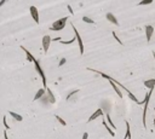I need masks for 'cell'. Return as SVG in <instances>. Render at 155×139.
<instances>
[{"label":"cell","instance_id":"1","mask_svg":"<svg viewBox=\"0 0 155 139\" xmlns=\"http://www.w3.org/2000/svg\"><path fill=\"white\" fill-rule=\"evenodd\" d=\"M68 21V17H62V18L57 19L56 22H53V24L50 27V30H53V32H59L65 27V23Z\"/></svg>","mask_w":155,"mask_h":139},{"label":"cell","instance_id":"2","mask_svg":"<svg viewBox=\"0 0 155 139\" xmlns=\"http://www.w3.org/2000/svg\"><path fill=\"white\" fill-rule=\"evenodd\" d=\"M33 63L35 65V69H37L38 74L40 75V77H41V80H43V83H44V87H46V76H45V73H44V70L41 69V67L39 64V62H38L37 59H34L33 61Z\"/></svg>","mask_w":155,"mask_h":139},{"label":"cell","instance_id":"3","mask_svg":"<svg viewBox=\"0 0 155 139\" xmlns=\"http://www.w3.org/2000/svg\"><path fill=\"white\" fill-rule=\"evenodd\" d=\"M72 27H73V30H74V34H75V40L78 41V44H79V50H80V53L84 55V44H82V39L80 36V34H79V32L76 30V28L73 26V23H72Z\"/></svg>","mask_w":155,"mask_h":139},{"label":"cell","instance_id":"4","mask_svg":"<svg viewBox=\"0 0 155 139\" xmlns=\"http://www.w3.org/2000/svg\"><path fill=\"white\" fill-rule=\"evenodd\" d=\"M29 12H30V16H32V18L34 19V22L39 24L40 23V19H39V11L35 6H30L29 7Z\"/></svg>","mask_w":155,"mask_h":139},{"label":"cell","instance_id":"5","mask_svg":"<svg viewBox=\"0 0 155 139\" xmlns=\"http://www.w3.org/2000/svg\"><path fill=\"white\" fill-rule=\"evenodd\" d=\"M51 41H52V39H51L50 35H44V36H43V50H44L45 53L49 51V47H50Z\"/></svg>","mask_w":155,"mask_h":139},{"label":"cell","instance_id":"6","mask_svg":"<svg viewBox=\"0 0 155 139\" xmlns=\"http://www.w3.org/2000/svg\"><path fill=\"white\" fill-rule=\"evenodd\" d=\"M153 33H154V27L146 26V36H147V41H148V42H150L152 36H153Z\"/></svg>","mask_w":155,"mask_h":139},{"label":"cell","instance_id":"7","mask_svg":"<svg viewBox=\"0 0 155 139\" xmlns=\"http://www.w3.org/2000/svg\"><path fill=\"white\" fill-rule=\"evenodd\" d=\"M105 17H107V19L109 21L110 23H113V24H115V26H118L119 24V21L116 19V17H115L111 12H108V13L105 15Z\"/></svg>","mask_w":155,"mask_h":139},{"label":"cell","instance_id":"8","mask_svg":"<svg viewBox=\"0 0 155 139\" xmlns=\"http://www.w3.org/2000/svg\"><path fill=\"white\" fill-rule=\"evenodd\" d=\"M103 114H104V112H103V110H102V109H98V110H96V111H95V112H93V114L91 115V116L89 117V122H91L92 120H96L97 117L102 116Z\"/></svg>","mask_w":155,"mask_h":139},{"label":"cell","instance_id":"9","mask_svg":"<svg viewBox=\"0 0 155 139\" xmlns=\"http://www.w3.org/2000/svg\"><path fill=\"white\" fill-rule=\"evenodd\" d=\"M144 86H146L147 88H154L155 87V79H152V80H147L144 81Z\"/></svg>","mask_w":155,"mask_h":139},{"label":"cell","instance_id":"10","mask_svg":"<svg viewBox=\"0 0 155 139\" xmlns=\"http://www.w3.org/2000/svg\"><path fill=\"white\" fill-rule=\"evenodd\" d=\"M109 81H110V85H111V87H113V88H114V91L116 92V94H118L119 97H121V98H122V93H121V91L119 90L118 85H116V83L114 82V81H111V80H109Z\"/></svg>","mask_w":155,"mask_h":139},{"label":"cell","instance_id":"11","mask_svg":"<svg viewBox=\"0 0 155 139\" xmlns=\"http://www.w3.org/2000/svg\"><path fill=\"white\" fill-rule=\"evenodd\" d=\"M45 92H46V90H45V87L44 88H40L39 91L37 92V94L34 96V101H38V99H40L44 94H45Z\"/></svg>","mask_w":155,"mask_h":139},{"label":"cell","instance_id":"12","mask_svg":"<svg viewBox=\"0 0 155 139\" xmlns=\"http://www.w3.org/2000/svg\"><path fill=\"white\" fill-rule=\"evenodd\" d=\"M9 114L15 119L16 121H18V122H21V121L23 120V117L19 115V114H17V112H15V111H9Z\"/></svg>","mask_w":155,"mask_h":139},{"label":"cell","instance_id":"13","mask_svg":"<svg viewBox=\"0 0 155 139\" xmlns=\"http://www.w3.org/2000/svg\"><path fill=\"white\" fill-rule=\"evenodd\" d=\"M19 47H21V48H22V50L24 51V53L27 55V58H28V61H29V62H33V61L35 59V58H34V57L32 56V53H30V52L28 51L27 48H24V46H19Z\"/></svg>","mask_w":155,"mask_h":139},{"label":"cell","instance_id":"14","mask_svg":"<svg viewBox=\"0 0 155 139\" xmlns=\"http://www.w3.org/2000/svg\"><path fill=\"white\" fill-rule=\"evenodd\" d=\"M102 123H103V126L105 127V130H107L108 132H109V134H110V136H111V137H115V133H114V130H111V128H110V127H109V125L107 123V121H103Z\"/></svg>","mask_w":155,"mask_h":139},{"label":"cell","instance_id":"15","mask_svg":"<svg viewBox=\"0 0 155 139\" xmlns=\"http://www.w3.org/2000/svg\"><path fill=\"white\" fill-rule=\"evenodd\" d=\"M126 123V136H125V139H131V131H130V123L127 121L125 122Z\"/></svg>","mask_w":155,"mask_h":139},{"label":"cell","instance_id":"16","mask_svg":"<svg viewBox=\"0 0 155 139\" xmlns=\"http://www.w3.org/2000/svg\"><path fill=\"white\" fill-rule=\"evenodd\" d=\"M74 41H75V36L70 40H61V44L62 45H72V44H74Z\"/></svg>","mask_w":155,"mask_h":139},{"label":"cell","instance_id":"17","mask_svg":"<svg viewBox=\"0 0 155 139\" xmlns=\"http://www.w3.org/2000/svg\"><path fill=\"white\" fill-rule=\"evenodd\" d=\"M82 21H84L85 23H89V24H95V21L91 19L90 17H87V16H84V17H82Z\"/></svg>","mask_w":155,"mask_h":139},{"label":"cell","instance_id":"18","mask_svg":"<svg viewBox=\"0 0 155 139\" xmlns=\"http://www.w3.org/2000/svg\"><path fill=\"white\" fill-rule=\"evenodd\" d=\"M107 121H108V125L111 126V128H113V130H115V128H116V126L113 123V121H111V119H110V116L108 115V114H107Z\"/></svg>","mask_w":155,"mask_h":139},{"label":"cell","instance_id":"19","mask_svg":"<svg viewBox=\"0 0 155 139\" xmlns=\"http://www.w3.org/2000/svg\"><path fill=\"white\" fill-rule=\"evenodd\" d=\"M153 2V0H141L139 2H138V5L141 6V5H149V4H152Z\"/></svg>","mask_w":155,"mask_h":139},{"label":"cell","instance_id":"20","mask_svg":"<svg viewBox=\"0 0 155 139\" xmlns=\"http://www.w3.org/2000/svg\"><path fill=\"white\" fill-rule=\"evenodd\" d=\"M56 120L58 121V122H59L61 125H63V126H65V125H67V122H65V121H64L63 119L61 117V116H58V115H56Z\"/></svg>","mask_w":155,"mask_h":139},{"label":"cell","instance_id":"21","mask_svg":"<svg viewBox=\"0 0 155 139\" xmlns=\"http://www.w3.org/2000/svg\"><path fill=\"white\" fill-rule=\"evenodd\" d=\"M111 34H113V36H114V39H115V40L118 41L119 44H120V45H122V42H121V40H120V39H119V36L116 35V33H115V32H111Z\"/></svg>","mask_w":155,"mask_h":139},{"label":"cell","instance_id":"22","mask_svg":"<svg viewBox=\"0 0 155 139\" xmlns=\"http://www.w3.org/2000/svg\"><path fill=\"white\" fill-rule=\"evenodd\" d=\"M2 122H4V126H5V130H10V126L7 125V121H6V116H4V119H2Z\"/></svg>","mask_w":155,"mask_h":139},{"label":"cell","instance_id":"23","mask_svg":"<svg viewBox=\"0 0 155 139\" xmlns=\"http://www.w3.org/2000/svg\"><path fill=\"white\" fill-rule=\"evenodd\" d=\"M64 63H65V58H62V59L59 61V63H58V67H62Z\"/></svg>","mask_w":155,"mask_h":139},{"label":"cell","instance_id":"24","mask_svg":"<svg viewBox=\"0 0 155 139\" xmlns=\"http://www.w3.org/2000/svg\"><path fill=\"white\" fill-rule=\"evenodd\" d=\"M67 9H68V11H69V13H70V15H74L73 9H72V6H70V5H68V6H67Z\"/></svg>","mask_w":155,"mask_h":139},{"label":"cell","instance_id":"25","mask_svg":"<svg viewBox=\"0 0 155 139\" xmlns=\"http://www.w3.org/2000/svg\"><path fill=\"white\" fill-rule=\"evenodd\" d=\"M87 138H89V133H86V132H85V133L82 134V139H87Z\"/></svg>","mask_w":155,"mask_h":139},{"label":"cell","instance_id":"26","mask_svg":"<svg viewBox=\"0 0 155 139\" xmlns=\"http://www.w3.org/2000/svg\"><path fill=\"white\" fill-rule=\"evenodd\" d=\"M4 138H5V139H9V137H7V130L4 131Z\"/></svg>","mask_w":155,"mask_h":139},{"label":"cell","instance_id":"27","mask_svg":"<svg viewBox=\"0 0 155 139\" xmlns=\"http://www.w3.org/2000/svg\"><path fill=\"white\" fill-rule=\"evenodd\" d=\"M6 1H7V0H0V7H1V6H2V5H4Z\"/></svg>","mask_w":155,"mask_h":139},{"label":"cell","instance_id":"28","mask_svg":"<svg viewBox=\"0 0 155 139\" xmlns=\"http://www.w3.org/2000/svg\"><path fill=\"white\" fill-rule=\"evenodd\" d=\"M61 40H62V37H61V36L55 37V39H53V41H61Z\"/></svg>","mask_w":155,"mask_h":139},{"label":"cell","instance_id":"29","mask_svg":"<svg viewBox=\"0 0 155 139\" xmlns=\"http://www.w3.org/2000/svg\"><path fill=\"white\" fill-rule=\"evenodd\" d=\"M153 56H154V59H155V52L154 51H153Z\"/></svg>","mask_w":155,"mask_h":139},{"label":"cell","instance_id":"30","mask_svg":"<svg viewBox=\"0 0 155 139\" xmlns=\"http://www.w3.org/2000/svg\"><path fill=\"white\" fill-rule=\"evenodd\" d=\"M154 111H155V109H154ZM154 127H155V119H154Z\"/></svg>","mask_w":155,"mask_h":139},{"label":"cell","instance_id":"31","mask_svg":"<svg viewBox=\"0 0 155 139\" xmlns=\"http://www.w3.org/2000/svg\"><path fill=\"white\" fill-rule=\"evenodd\" d=\"M139 1H141V0H139Z\"/></svg>","mask_w":155,"mask_h":139}]
</instances>
